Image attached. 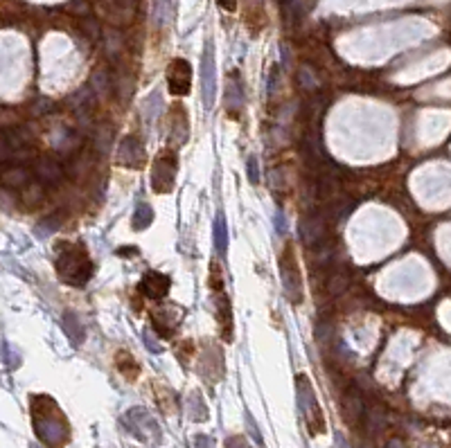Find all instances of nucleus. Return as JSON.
<instances>
[{
	"mask_svg": "<svg viewBox=\"0 0 451 448\" xmlns=\"http://www.w3.org/2000/svg\"><path fill=\"white\" fill-rule=\"evenodd\" d=\"M32 419L39 439L50 448H63L68 442V421L63 419L61 410L48 396L32 399Z\"/></svg>",
	"mask_w": 451,
	"mask_h": 448,
	"instance_id": "f257e3e1",
	"label": "nucleus"
},
{
	"mask_svg": "<svg viewBox=\"0 0 451 448\" xmlns=\"http://www.w3.org/2000/svg\"><path fill=\"white\" fill-rule=\"evenodd\" d=\"M56 273L70 287H84L93 275V262L88 252L77 243H59L56 246Z\"/></svg>",
	"mask_w": 451,
	"mask_h": 448,
	"instance_id": "f03ea898",
	"label": "nucleus"
},
{
	"mask_svg": "<svg viewBox=\"0 0 451 448\" xmlns=\"http://www.w3.org/2000/svg\"><path fill=\"white\" fill-rule=\"evenodd\" d=\"M208 287L215 295V306H217V320L221 327V336L224 340H233V311H231V300L224 293V273L217 262L210 264V275H208Z\"/></svg>",
	"mask_w": 451,
	"mask_h": 448,
	"instance_id": "7ed1b4c3",
	"label": "nucleus"
},
{
	"mask_svg": "<svg viewBox=\"0 0 451 448\" xmlns=\"http://www.w3.org/2000/svg\"><path fill=\"white\" fill-rule=\"evenodd\" d=\"M296 388H298V401H300L302 414H305L309 435L311 437L323 435L325 433V417H323L321 405H318V399L314 394V388H311V381L305 377V374H298Z\"/></svg>",
	"mask_w": 451,
	"mask_h": 448,
	"instance_id": "20e7f679",
	"label": "nucleus"
},
{
	"mask_svg": "<svg viewBox=\"0 0 451 448\" xmlns=\"http://www.w3.org/2000/svg\"><path fill=\"white\" fill-rule=\"evenodd\" d=\"M280 275H282V287H284L286 298H289V302L300 304L305 291H302V275L296 262V250H293L291 243H286V248L280 255Z\"/></svg>",
	"mask_w": 451,
	"mask_h": 448,
	"instance_id": "39448f33",
	"label": "nucleus"
},
{
	"mask_svg": "<svg viewBox=\"0 0 451 448\" xmlns=\"http://www.w3.org/2000/svg\"><path fill=\"white\" fill-rule=\"evenodd\" d=\"M176 172H178V160L174 149L160 151L151 162V187L158 194H169L174 190L176 183Z\"/></svg>",
	"mask_w": 451,
	"mask_h": 448,
	"instance_id": "423d86ee",
	"label": "nucleus"
},
{
	"mask_svg": "<svg viewBox=\"0 0 451 448\" xmlns=\"http://www.w3.org/2000/svg\"><path fill=\"white\" fill-rule=\"evenodd\" d=\"M201 95L206 109H212L217 95V66H215V47H212V41H208L201 54Z\"/></svg>",
	"mask_w": 451,
	"mask_h": 448,
	"instance_id": "0eeeda50",
	"label": "nucleus"
},
{
	"mask_svg": "<svg viewBox=\"0 0 451 448\" xmlns=\"http://www.w3.org/2000/svg\"><path fill=\"white\" fill-rule=\"evenodd\" d=\"M224 106L231 117H240V113L244 109V84H242V75L237 70H231L226 75Z\"/></svg>",
	"mask_w": 451,
	"mask_h": 448,
	"instance_id": "6e6552de",
	"label": "nucleus"
},
{
	"mask_svg": "<svg viewBox=\"0 0 451 448\" xmlns=\"http://www.w3.org/2000/svg\"><path fill=\"white\" fill-rule=\"evenodd\" d=\"M343 417H346L348 426L359 428L366 421V396L361 394L359 388H348L343 394Z\"/></svg>",
	"mask_w": 451,
	"mask_h": 448,
	"instance_id": "1a4fd4ad",
	"label": "nucleus"
},
{
	"mask_svg": "<svg viewBox=\"0 0 451 448\" xmlns=\"http://www.w3.org/2000/svg\"><path fill=\"white\" fill-rule=\"evenodd\" d=\"M167 84H169V93L176 97H183L190 93V84H192V68L185 59H174L167 68Z\"/></svg>",
	"mask_w": 451,
	"mask_h": 448,
	"instance_id": "9d476101",
	"label": "nucleus"
},
{
	"mask_svg": "<svg viewBox=\"0 0 451 448\" xmlns=\"http://www.w3.org/2000/svg\"><path fill=\"white\" fill-rule=\"evenodd\" d=\"M300 237L309 248H318L327 237V219L323 214H309L300 223Z\"/></svg>",
	"mask_w": 451,
	"mask_h": 448,
	"instance_id": "9b49d317",
	"label": "nucleus"
},
{
	"mask_svg": "<svg viewBox=\"0 0 451 448\" xmlns=\"http://www.w3.org/2000/svg\"><path fill=\"white\" fill-rule=\"evenodd\" d=\"M34 176L39 178V183L43 185H56L63 181L65 176V167L61 165L56 158H50V156H41L34 160Z\"/></svg>",
	"mask_w": 451,
	"mask_h": 448,
	"instance_id": "f8f14e48",
	"label": "nucleus"
},
{
	"mask_svg": "<svg viewBox=\"0 0 451 448\" xmlns=\"http://www.w3.org/2000/svg\"><path fill=\"white\" fill-rule=\"evenodd\" d=\"M118 160L125 167L140 169L145 165V144H143L140 137H136V135L125 137L120 144V149H118Z\"/></svg>",
	"mask_w": 451,
	"mask_h": 448,
	"instance_id": "ddd939ff",
	"label": "nucleus"
},
{
	"mask_svg": "<svg viewBox=\"0 0 451 448\" xmlns=\"http://www.w3.org/2000/svg\"><path fill=\"white\" fill-rule=\"evenodd\" d=\"M140 293L147 300H154V302H160L162 298L169 293V277L162 273H147L140 282Z\"/></svg>",
	"mask_w": 451,
	"mask_h": 448,
	"instance_id": "4468645a",
	"label": "nucleus"
},
{
	"mask_svg": "<svg viewBox=\"0 0 451 448\" xmlns=\"http://www.w3.org/2000/svg\"><path fill=\"white\" fill-rule=\"evenodd\" d=\"M32 176H34V172H32L30 167L16 162V165L7 167L5 172L0 174V183L5 187H10V190H23V187H28L32 183Z\"/></svg>",
	"mask_w": 451,
	"mask_h": 448,
	"instance_id": "2eb2a0df",
	"label": "nucleus"
},
{
	"mask_svg": "<svg viewBox=\"0 0 451 448\" xmlns=\"http://www.w3.org/2000/svg\"><path fill=\"white\" fill-rule=\"evenodd\" d=\"M169 309H156L151 313V327L160 338H169L180 322V311L176 315H169Z\"/></svg>",
	"mask_w": 451,
	"mask_h": 448,
	"instance_id": "dca6fc26",
	"label": "nucleus"
},
{
	"mask_svg": "<svg viewBox=\"0 0 451 448\" xmlns=\"http://www.w3.org/2000/svg\"><path fill=\"white\" fill-rule=\"evenodd\" d=\"M169 124H171V131L169 135L174 137V144H180L187 140V113L183 111V106H174L169 115Z\"/></svg>",
	"mask_w": 451,
	"mask_h": 448,
	"instance_id": "f3484780",
	"label": "nucleus"
},
{
	"mask_svg": "<svg viewBox=\"0 0 451 448\" xmlns=\"http://www.w3.org/2000/svg\"><path fill=\"white\" fill-rule=\"evenodd\" d=\"M116 368H118V372H120L127 381H136L138 374H140V368H138L136 358L131 356L129 352H118V354H116Z\"/></svg>",
	"mask_w": 451,
	"mask_h": 448,
	"instance_id": "a211bd4d",
	"label": "nucleus"
},
{
	"mask_svg": "<svg viewBox=\"0 0 451 448\" xmlns=\"http://www.w3.org/2000/svg\"><path fill=\"white\" fill-rule=\"evenodd\" d=\"M113 88V77L109 75V70H95L93 77H90V91H93L95 97H104Z\"/></svg>",
	"mask_w": 451,
	"mask_h": 448,
	"instance_id": "6ab92c4d",
	"label": "nucleus"
},
{
	"mask_svg": "<svg viewBox=\"0 0 451 448\" xmlns=\"http://www.w3.org/2000/svg\"><path fill=\"white\" fill-rule=\"evenodd\" d=\"M21 199L28 208H34L36 203H41V199H43V183H30L28 187H23Z\"/></svg>",
	"mask_w": 451,
	"mask_h": 448,
	"instance_id": "aec40b11",
	"label": "nucleus"
},
{
	"mask_svg": "<svg viewBox=\"0 0 451 448\" xmlns=\"http://www.w3.org/2000/svg\"><path fill=\"white\" fill-rule=\"evenodd\" d=\"M151 221H154V210H151V205H147V203H140V205H138L136 212H134V227H136V230H145V227H149Z\"/></svg>",
	"mask_w": 451,
	"mask_h": 448,
	"instance_id": "412c9836",
	"label": "nucleus"
},
{
	"mask_svg": "<svg viewBox=\"0 0 451 448\" xmlns=\"http://www.w3.org/2000/svg\"><path fill=\"white\" fill-rule=\"evenodd\" d=\"M63 329H65V333L70 336L72 343H81V340H84V329H81L77 315L65 313V315H63Z\"/></svg>",
	"mask_w": 451,
	"mask_h": 448,
	"instance_id": "4be33fe9",
	"label": "nucleus"
},
{
	"mask_svg": "<svg viewBox=\"0 0 451 448\" xmlns=\"http://www.w3.org/2000/svg\"><path fill=\"white\" fill-rule=\"evenodd\" d=\"M215 246L221 255H226L228 250V230H226V221H224V214H217L215 219Z\"/></svg>",
	"mask_w": 451,
	"mask_h": 448,
	"instance_id": "5701e85b",
	"label": "nucleus"
},
{
	"mask_svg": "<svg viewBox=\"0 0 451 448\" xmlns=\"http://www.w3.org/2000/svg\"><path fill=\"white\" fill-rule=\"evenodd\" d=\"M111 140H113V128L109 124L97 126V131H95V149L100 151V153H109Z\"/></svg>",
	"mask_w": 451,
	"mask_h": 448,
	"instance_id": "b1692460",
	"label": "nucleus"
},
{
	"mask_svg": "<svg viewBox=\"0 0 451 448\" xmlns=\"http://www.w3.org/2000/svg\"><path fill=\"white\" fill-rule=\"evenodd\" d=\"M113 91L118 93L120 100H129L131 93H134V81L125 72H120L118 77H113Z\"/></svg>",
	"mask_w": 451,
	"mask_h": 448,
	"instance_id": "393cba45",
	"label": "nucleus"
},
{
	"mask_svg": "<svg viewBox=\"0 0 451 448\" xmlns=\"http://www.w3.org/2000/svg\"><path fill=\"white\" fill-rule=\"evenodd\" d=\"M171 16V0H154V19L158 25H165Z\"/></svg>",
	"mask_w": 451,
	"mask_h": 448,
	"instance_id": "a878e982",
	"label": "nucleus"
},
{
	"mask_svg": "<svg viewBox=\"0 0 451 448\" xmlns=\"http://www.w3.org/2000/svg\"><path fill=\"white\" fill-rule=\"evenodd\" d=\"M298 84L305 88L307 93H316L318 91V79L314 77V72H311L307 66L298 70Z\"/></svg>",
	"mask_w": 451,
	"mask_h": 448,
	"instance_id": "bb28decb",
	"label": "nucleus"
},
{
	"mask_svg": "<svg viewBox=\"0 0 451 448\" xmlns=\"http://www.w3.org/2000/svg\"><path fill=\"white\" fill-rule=\"evenodd\" d=\"M348 284H350V280H348L346 273H334L330 284H327V291H330V295H341V293L348 289Z\"/></svg>",
	"mask_w": 451,
	"mask_h": 448,
	"instance_id": "cd10ccee",
	"label": "nucleus"
},
{
	"mask_svg": "<svg viewBox=\"0 0 451 448\" xmlns=\"http://www.w3.org/2000/svg\"><path fill=\"white\" fill-rule=\"evenodd\" d=\"M122 50V38L116 30H109V34H106V52H109L111 59H116Z\"/></svg>",
	"mask_w": 451,
	"mask_h": 448,
	"instance_id": "c85d7f7f",
	"label": "nucleus"
},
{
	"mask_svg": "<svg viewBox=\"0 0 451 448\" xmlns=\"http://www.w3.org/2000/svg\"><path fill=\"white\" fill-rule=\"evenodd\" d=\"M14 153H16V149L12 146L10 137H7L5 131H0V162H12Z\"/></svg>",
	"mask_w": 451,
	"mask_h": 448,
	"instance_id": "c756f323",
	"label": "nucleus"
},
{
	"mask_svg": "<svg viewBox=\"0 0 451 448\" xmlns=\"http://www.w3.org/2000/svg\"><path fill=\"white\" fill-rule=\"evenodd\" d=\"M50 111H54V104L50 100H36L34 106H32V113H34V115H48Z\"/></svg>",
	"mask_w": 451,
	"mask_h": 448,
	"instance_id": "7c9ffc66",
	"label": "nucleus"
},
{
	"mask_svg": "<svg viewBox=\"0 0 451 448\" xmlns=\"http://www.w3.org/2000/svg\"><path fill=\"white\" fill-rule=\"evenodd\" d=\"M249 181H251V185H258V181H260V167H258V158L255 156H251L249 158Z\"/></svg>",
	"mask_w": 451,
	"mask_h": 448,
	"instance_id": "2f4dec72",
	"label": "nucleus"
},
{
	"mask_svg": "<svg viewBox=\"0 0 451 448\" xmlns=\"http://www.w3.org/2000/svg\"><path fill=\"white\" fill-rule=\"evenodd\" d=\"M221 10H226V12H235L237 10V0H217Z\"/></svg>",
	"mask_w": 451,
	"mask_h": 448,
	"instance_id": "473e14b6",
	"label": "nucleus"
}]
</instances>
